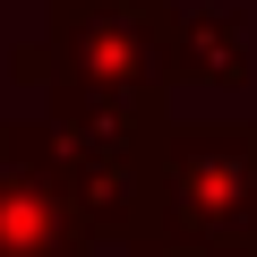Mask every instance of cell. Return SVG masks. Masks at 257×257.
<instances>
[{
  "mask_svg": "<svg viewBox=\"0 0 257 257\" xmlns=\"http://www.w3.org/2000/svg\"><path fill=\"white\" fill-rule=\"evenodd\" d=\"M155 214L189 240H248L257 231V128L155 138Z\"/></svg>",
  "mask_w": 257,
  "mask_h": 257,
  "instance_id": "6da1fadb",
  "label": "cell"
},
{
  "mask_svg": "<svg viewBox=\"0 0 257 257\" xmlns=\"http://www.w3.org/2000/svg\"><path fill=\"white\" fill-rule=\"evenodd\" d=\"M138 0H60V60L69 94H128L146 103L155 77L172 69V18L155 9L146 26H128Z\"/></svg>",
  "mask_w": 257,
  "mask_h": 257,
  "instance_id": "7a4b0ae2",
  "label": "cell"
},
{
  "mask_svg": "<svg viewBox=\"0 0 257 257\" xmlns=\"http://www.w3.org/2000/svg\"><path fill=\"white\" fill-rule=\"evenodd\" d=\"M0 257H86V223L35 128H0Z\"/></svg>",
  "mask_w": 257,
  "mask_h": 257,
  "instance_id": "3957f363",
  "label": "cell"
},
{
  "mask_svg": "<svg viewBox=\"0 0 257 257\" xmlns=\"http://www.w3.org/2000/svg\"><path fill=\"white\" fill-rule=\"evenodd\" d=\"M138 257H240V240H189V231H172V240H146Z\"/></svg>",
  "mask_w": 257,
  "mask_h": 257,
  "instance_id": "277c9868",
  "label": "cell"
}]
</instances>
